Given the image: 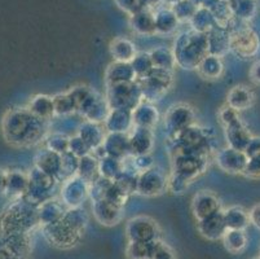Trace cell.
<instances>
[{"label":"cell","instance_id":"cell-58","mask_svg":"<svg viewBox=\"0 0 260 259\" xmlns=\"http://www.w3.org/2000/svg\"><path fill=\"white\" fill-rule=\"evenodd\" d=\"M251 77H252V79L255 80V82L260 83V63L255 64V65L252 66Z\"/></svg>","mask_w":260,"mask_h":259},{"label":"cell","instance_id":"cell-59","mask_svg":"<svg viewBox=\"0 0 260 259\" xmlns=\"http://www.w3.org/2000/svg\"><path fill=\"white\" fill-rule=\"evenodd\" d=\"M6 184H7V172L3 170H0V193L6 192Z\"/></svg>","mask_w":260,"mask_h":259},{"label":"cell","instance_id":"cell-4","mask_svg":"<svg viewBox=\"0 0 260 259\" xmlns=\"http://www.w3.org/2000/svg\"><path fill=\"white\" fill-rule=\"evenodd\" d=\"M169 137L170 148L174 154L186 153L209 157L212 152L211 136L207 128L201 127L196 123Z\"/></svg>","mask_w":260,"mask_h":259},{"label":"cell","instance_id":"cell-56","mask_svg":"<svg viewBox=\"0 0 260 259\" xmlns=\"http://www.w3.org/2000/svg\"><path fill=\"white\" fill-rule=\"evenodd\" d=\"M220 120L223 122L224 126H229L232 123L237 122L240 121V117H238L237 110H235L231 106H226V108H223L220 111Z\"/></svg>","mask_w":260,"mask_h":259},{"label":"cell","instance_id":"cell-10","mask_svg":"<svg viewBox=\"0 0 260 259\" xmlns=\"http://www.w3.org/2000/svg\"><path fill=\"white\" fill-rule=\"evenodd\" d=\"M160 228L153 218L138 215L131 218L126 225V236L128 241L150 242L159 240Z\"/></svg>","mask_w":260,"mask_h":259},{"label":"cell","instance_id":"cell-42","mask_svg":"<svg viewBox=\"0 0 260 259\" xmlns=\"http://www.w3.org/2000/svg\"><path fill=\"white\" fill-rule=\"evenodd\" d=\"M52 99H53L54 117H69L73 114H78L77 105H75L69 91L54 95V96H52Z\"/></svg>","mask_w":260,"mask_h":259},{"label":"cell","instance_id":"cell-32","mask_svg":"<svg viewBox=\"0 0 260 259\" xmlns=\"http://www.w3.org/2000/svg\"><path fill=\"white\" fill-rule=\"evenodd\" d=\"M109 51L114 61H120V63H131L132 59L138 53L136 46L127 38H117L113 40L110 43Z\"/></svg>","mask_w":260,"mask_h":259},{"label":"cell","instance_id":"cell-14","mask_svg":"<svg viewBox=\"0 0 260 259\" xmlns=\"http://www.w3.org/2000/svg\"><path fill=\"white\" fill-rule=\"evenodd\" d=\"M109 111H110V106H109L105 96L100 95L98 91H94L93 89L78 108V114L80 117L86 121L96 123H104V121L108 117Z\"/></svg>","mask_w":260,"mask_h":259},{"label":"cell","instance_id":"cell-11","mask_svg":"<svg viewBox=\"0 0 260 259\" xmlns=\"http://www.w3.org/2000/svg\"><path fill=\"white\" fill-rule=\"evenodd\" d=\"M89 198V183L79 175L65 180L61 185L60 199L66 208H80Z\"/></svg>","mask_w":260,"mask_h":259},{"label":"cell","instance_id":"cell-48","mask_svg":"<svg viewBox=\"0 0 260 259\" xmlns=\"http://www.w3.org/2000/svg\"><path fill=\"white\" fill-rule=\"evenodd\" d=\"M221 240L226 250L231 253H238L246 246V236L242 229H226Z\"/></svg>","mask_w":260,"mask_h":259},{"label":"cell","instance_id":"cell-54","mask_svg":"<svg viewBox=\"0 0 260 259\" xmlns=\"http://www.w3.org/2000/svg\"><path fill=\"white\" fill-rule=\"evenodd\" d=\"M191 182H189L188 179H185L181 175H177L175 172H172L171 177L169 178V183H167V189L171 191L175 194H181L188 189L189 184Z\"/></svg>","mask_w":260,"mask_h":259},{"label":"cell","instance_id":"cell-47","mask_svg":"<svg viewBox=\"0 0 260 259\" xmlns=\"http://www.w3.org/2000/svg\"><path fill=\"white\" fill-rule=\"evenodd\" d=\"M78 166H79V158L72 152H65L61 154V172L58 182L62 184L65 180L75 177L78 172Z\"/></svg>","mask_w":260,"mask_h":259},{"label":"cell","instance_id":"cell-44","mask_svg":"<svg viewBox=\"0 0 260 259\" xmlns=\"http://www.w3.org/2000/svg\"><path fill=\"white\" fill-rule=\"evenodd\" d=\"M69 137L70 135L60 131L48 132L44 137V147L54 153L62 154L69 151Z\"/></svg>","mask_w":260,"mask_h":259},{"label":"cell","instance_id":"cell-23","mask_svg":"<svg viewBox=\"0 0 260 259\" xmlns=\"http://www.w3.org/2000/svg\"><path fill=\"white\" fill-rule=\"evenodd\" d=\"M66 206L63 205L62 201L57 198H49L44 201L43 204H40L38 206V219H39V224L42 227L44 225L53 224V223L58 222L63 218V214L66 211Z\"/></svg>","mask_w":260,"mask_h":259},{"label":"cell","instance_id":"cell-15","mask_svg":"<svg viewBox=\"0 0 260 259\" xmlns=\"http://www.w3.org/2000/svg\"><path fill=\"white\" fill-rule=\"evenodd\" d=\"M91 209L93 218L100 224L105 227H113L122 220L124 206L110 203L108 199H98V201H92Z\"/></svg>","mask_w":260,"mask_h":259},{"label":"cell","instance_id":"cell-19","mask_svg":"<svg viewBox=\"0 0 260 259\" xmlns=\"http://www.w3.org/2000/svg\"><path fill=\"white\" fill-rule=\"evenodd\" d=\"M104 153L112 156L118 160L126 161L129 154L128 134H119V132H106L103 142Z\"/></svg>","mask_w":260,"mask_h":259},{"label":"cell","instance_id":"cell-2","mask_svg":"<svg viewBox=\"0 0 260 259\" xmlns=\"http://www.w3.org/2000/svg\"><path fill=\"white\" fill-rule=\"evenodd\" d=\"M172 51L176 66L185 70H196L201 61L209 54L206 34L194 32L193 28L181 33L175 39Z\"/></svg>","mask_w":260,"mask_h":259},{"label":"cell","instance_id":"cell-34","mask_svg":"<svg viewBox=\"0 0 260 259\" xmlns=\"http://www.w3.org/2000/svg\"><path fill=\"white\" fill-rule=\"evenodd\" d=\"M196 70L198 71L201 77L206 78V79H217L221 77L224 71L223 60H221V57L209 53L201 61Z\"/></svg>","mask_w":260,"mask_h":259},{"label":"cell","instance_id":"cell-45","mask_svg":"<svg viewBox=\"0 0 260 259\" xmlns=\"http://www.w3.org/2000/svg\"><path fill=\"white\" fill-rule=\"evenodd\" d=\"M65 222L69 223L72 227H74L75 229L80 232H84L87 224H88V213L83 209V206L80 208H68L66 209L65 214H63L62 218Z\"/></svg>","mask_w":260,"mask_h":259},{"label":"cell","instance_id":"cell-55","mask_svg":"<svg viewBox=\"0 0 260 259\" xmlns=\"http://www.w3.org/2000/svg\"><path fill=\"white\" fill-rule=\"evenodd\" d=\"M117 4L119 6V8H122L123 11L127 12L132 16L136 12L144 9L143 4H141V0H115Z\"/></svg>","mask_w":260,"mask_h":259},{"label":"cell","instance_id":"cell-27","mask_svg":"<svg viewBox=\"0 0 260 259\" xmlns=\"http://www.w3.org/2000/svg\"><path fill=\"white\" fill-rule=\"evenodd\" d=\"M135 80H136V75H135V71L129 63L113 61L105 71L106 85L135 82Z\"/></svg>","mask_w":260,"mask_h":259},{"label":"cell","instance_id":"cell-7","mask_svg":"<svg viewBox=\"0 0 260 259\" xmlns=\"http://www.w3.org/2000/svg\"><path fill=\"white\" fill-rule=\"evenodd\" d=\"M138 82L140 84L143 99L154 103L171 89L174 74L172 71L154 68L145 78L138 79Z\"/></svg>","mask_w":260,"mask_h":259},{"label":"cell","instance_id":"cell-3","mask_svg":"<svg viewBox=\"0 0 260 259\" xmlns=\"http://www.w3.org/2000/svg\"><path fill=\"white\" fill-rule=\"evenodd\" d=\"M38 224V206L22 196L18 197V201H16V204H13L6 213L2 220V229L4 236L29 235Z\"/></svg>","mask_w":260,"mask_h":259},{"label":"cell","instance_id":"cell-8","mask_svg":"<svg viewBox=\"0 0 260 259\" xmlns=\"http://www.w3.org/2000/svg\"><path fill=\"white\" fill-rule=\"evenodd\" d=\"M43 234L52 245L60 249H69L77 245L80 241L83 232L78 231L69 223L61 219L53 224L44 225Z\"/></svg>","mask_w":260,"mask_h":259},{"label":"cell","instance_id":"cell-26","mask_svg":"<svg viewBox=\"0 0 260 259\" xmlns=\"http://www.w3.org/2000/svg\"><path fill=\"white\" fill-rule=\"evenodd\" d=\"M34 166H37L38 168H40L42 171L53 177L58 182L61 172V154L54 153V152L49 151V149L44 147L35 156Z\"/></svg>","mask_w":260,"mask_h":259},{"label":"cell","instance_id":"cell-37","mask_svg":"<svg viewBox=\"0 0 260 259\" xmlns=\"http://www.w3.org/2000/svg\"><path fill=\"white\" fill-rule=\"evenodd\" d=\"M138 179L139 172H136L135 170L124 165L122 172L113 182H114V184L117 185L123 193L129 197L138 192Z\"/></svg>","mask_w":260,"mask_h":259},{"label":"cell","instance_id":"cell-24","mask_svg":"<svg viewBox=\"0 0 260 259\" xmlns=\"http://www.w3.org/2000/svg\"><path fill=\"white\" fill-rule=\"evenodd\" d=\"M132 120H134V126L136 127H145L153 130L159 121V111L154 103L143 100L132 110Z\"/></svg>","mask_w":260,"mask_h":259},{"label":"cell","instance_id":"cell-28","mask_svg":"<svg viewBox=\"0 0 260 259\" xmlns=\"http://www.w3.org/2000/svg\"><path fill=\"white\" fill-rule=\"evenodd\" d=\"M256 35L251 30H240L238 33L231 35V46L229 49H233L237 54L250 56L256 51Z\"/></svg>","mask_w":260,"mask_h":259},{"label":"cell","instance_id":"cell-43","mask_svg":"<svg viewBox=\"0 0 260 259\" xmlns=\"http://www.w3.org/2000/svg\"><path fill=\"white\" fill-rule=\"evenodd\" d=\"M226 229H243L249 222V215L242 208L232 206L223 211Z\"/></svg>","mask_w":260,"mask_h":259},{"label":"cell","instance_id":"cell-21","mask_svg":"<svg viewBox=\"0 0 260 259\" xmlns=\"http://www.w3.org/2000/svg\"><path fill=\"white\" fill-rule=\"evenodd\" d=\"M104 128L106 132H119L128 134L134 127L132 110L127 109H110L108 117L104 121Z\"/></svg>","mask_w":260,"mask_h":259},{"label":"cell","instance_id":"cell-1","mask_svg":"<svg viewBox=\"0 0 260 259\" xmlns=\"http://www.w3.org/2000/svg\"><path fill=\"white\" fill-rule=\"evenodd\" d=\"M3 134L13 146H34L48 134V122L35 117L27 108L13 109L4 117Z\"/></svg>","mask_w":260,"mask_h":259},{"label":"cell","instance_id":"cell-29","mask_svg":"<svg viewBox=\"0 0 260 259\" xmlns=\"http://www.w3.org/2000/svg\"><path fill=\"white\" fill-rule=\"evenodd\" d=\"M129 23H131V27L134 28V32H136L140 35L150 37V35L157 34V32H155L154 13L146 8L132 14Z\"/></svg>","mask_w":260,"mask_h":259},{"label":"cell","instance_id":"cell-35","mask_svg":"<svg viewBox=\"0 0 260 259\" xmlns=\"http://www.w3.org/2000/svg\"><path fill=\"white\" fill-rule=\"evenodd\" d=\"M155 32L158 34H170L175 32L179 25L176 14L172 8H159L154 12Z\"/></svg>","mask_w":260,"mask_h":259},{"label":"cell","instance_id":"cell-6","mask_svg":"<svg viewBox=\"0 0 260 259\" xmlns=\"http://www.w3.org/2000/svg\"><path fill=\"white\" fill-rule=\"evenodd\" d=\"M57 184L58 182L53 177L34 166L29 172V188L23 197L34 205L39 206L47 199L53 198Z\"/></svg>","mask_w":260,"mask_h":259},{"label":"cell","instance_id":"cell-52","mask_svg":"<svg viewBox=\"0 0 260 259\" xmlns=\"http://www.w3.org/2000/svg\"><path fill=\"white\" fill-rule=\"evenodd\" d=\"M149 259H176V253L169 244L157 240Z\"/></svg>","mask_w":260,"mask_h":259},{"label":"cell","instance_id":"cell-31","mask_svg":"<svg viewBox=\"0 0 260 259\" xmlns=\"http://www.w3.org/2000/svg\"><path fill=\"white\" fill-rule=\"evenodd\" d=\"M225 135L226 141L229 142V147L241 152L246 151L250 140H251L250 139V135L246 131V128L241 123V121L225 126Z\"/></svg>","mask_w":260,"mask_h":259},{"label":"cell","instance_id":"cell-13","mask_svg":"<svg viewBox=\"0 0 260 259\" xmlns=\"http://www.w3.org/2000/svg\"><path fill=\"white\" fill-rule=\"evenodd\" d=\"M196 123L194 110L188 104H175L165 116V128L169 136L183 131Z\"/></svg>","mask_w":260,"mask_h":259},{"label":"cell","instance_id":"cell-36","mask_svg":"<svg viewBox=\"0 0 260 259\" xmlns=\"http://www.w3.org/2000/svg\"><path fill=\"white\" fill-rule=\"evenodd\" d=\"M77 175L83 178L89 184L100 177V172H99V158L94 156L93 152L84 157H80Z\"/></svg>","mask_w":260,"mask_h":259},{"label":"cell","instance_id":"cell-40","mask_svg":"<svg viewBox=\"0 0 260 259\" xmlns=\"http://www.w3.org/2000/svg\"><path fill=\"white\" fill-rule=\"evenodd\" d=\"M124 168V161L118 160L112 156H105L99 158V172L100 177L109 180H114Z\"/></svg>","mask_w":260,"mask_h":259},{"label":"cell","instance_id":"cell-53","mask_svg":"<svg viewBox=\"0 0 260 259\" xmlns=\"http://www.w3.org/2000/svg\"><path fill=\"white\" fill-rule=\"evenodd\" d=\"M69 152H72L73 154L80 158V157H84L87 154L92 153L91 148L87 146L86 142L82 140V137L78 136L77 134L70 135L69 137Z\"/></svg>","mask_w":260,"mask_h":259},{"label":"cell","instance_id":"cell-57","mask_svg":"<svg viewBox=\"0 0 260 259\" xmlns=\"http://www.w3.org/2000/svg\"><path fill=\"white\" fill-rule=\"evenodd\" d=\"M249 219L251 220L256 227L260 228V205L255 206V208L252 209L251 213H250L249 215Z\"/></svg>","mask_w":260,"mask_h":259},{"label":"cell","instance_id":"cell-17","mask_svg":"<svg viewBox=\"0 0 260 259\" xmlns=\"http://www.w3.org/2000/svg\"><path fill=\"white\" fill-rule=\"evenodd\" d=\"M220 210V201L210 191L198 192L191 199V211L197 222Z\"/></svg>","mask_w":260,"mask_h":259},{"label":"cell","instance_id":"cell-33","mask_svg":"<svg viewBox=\"0 0 260 259\" xmlns=\"http://www.w3.org/2000/svg\"><path fill=\"white\" fill-rule=\"evenodd\" d=\"M29 188V174L16 170L7 172L6 192L11 196L22 197Z\"/></svg>","mask_w":260,"mask_h":259},{"label":"cell","instance_id":"cell-51","mask_svg":"<svg viewBox=\"0 0 260 259\" xmlns=\"http://www.w3.org/2000/svg\"><path fill=\"white\" fill-rule=\"evenodd\" d=\"M131 162H129V166H127L126 163L124 165L127 167L132 168L135 170L136 172H143V171L149 170V168H152L154 166V158H153L152 153H148V154H140V156H131L128 157Z\"/></svg>","mask_w":260,"mask_h":259},{"label":"cell","instance_id":"cell-39","mask_svg":"<svg viewBox=\"0 0 260 259\" xmlns=\"http://www.w3.org/2000/svg\"><path fill=\"white\" fill-rule=\"evenodd\" d=\"M252 99H254V96L249 89H246L243 85H237L229 91L226 103H228V106L238 111L249 108L252 103Z\"/></svg>","mask_w":260,"mask_h":259},{"label":"cell","instance_id":"cell-20","mask_svg":"<svg viewBox=\"0 0 260 259\" xmlns=\"http://www.w3.org/2000/svg\"><path fill=\"white\" fill-rule=\"evenodd\" d=\"M197 229L205 239L211 240V241L223 239L224 234L226 232L223 211H217L205 219L198 220Z\"/></svg>","mask_w":260,"mask_h":259},{"label":"cell","instance_id":"cell-49","mask_svg":"<svg viewBox=\"0 0 260 259\" xmlns=\"http://www.w3.org/2000/svg\"><path fill=\"white\" fill-rule=\"evenodd\" d=\"M157 241V240H155ZM155 241L150 242H135L128 241L126 249L127 259H149L152 254Z\"/></svg>","mask_w":260,"mask_h":259},{"label":"cell","instance_id":"cell-18","mask_svg":"<svg viewBox=\"0 0 260 259\" xmlns=\"http://www.w3.org/2000/svg\"><path fill=\"white\" fill-rule=\"evenodd\" d=\"M216 165L225 172H242L245 171L246 165H247V156L245 152L236 151V149L228 148L221 149L215 156Z\"/></svg>","mask_w":260,"mask_h":259},{"label":"cell","instance_id":"cell-16","mask_svg":"<svg viewBox=\"0 0 260 259\" xmlns=\"http://www.w3.org/2000/svg\"><path fill=\"white\" fill-rule=\"evenodd\" d=\"M128 142L131 156L152 153V149L154 147V132L152 128L134 126L128 132Z\"/></svg>","mask_w":260,"mask_h":259},{"label":"cell","instance_id":"cell-12","mask_svg":"<svg viewBox=\"0 0 260 259\" xmlns=\"http://www.w3.org/2000/svg\"><path fill=\"white\" fill-rule=\"evenodd\" d=\"M167 183H169V178L165 174V171L157 166H153L152 168L139 174L136 193L144 197L159 196L163 192L167 191Z\"/></svg>","mask_w":260,"mask_h":259},{"label":"cell","instance_id":"cell-25","mask_svg":"<svg viewBox=\"0 0 260 259\" xmlns=\"http://www.w3.org/2000/svg\"><path fill=\"white\" fill-rule=\"evenodd\" d=\"M209 53L221 57L231 46V34L224 26L216 25L206 34Z\"/></svg>","mask_w":260,"mask_h":259},{"label":"cell","instance_id":"cell-9","mask_svg":"<svg viewBox=\"0 0 260 259\" xmlns=\"http://www.w3.org/2000/svg\"><path fill=\"white\" fill-rule=\"evenodd\" d=\"M209 166V157L197 154L176 153L172 157V172L181 175L189 182H193L206 171Z\"/></svg>","mask_w":260,"mask_h":259},{"label":"cell","instance_id":"cell-22","mask_svg":"<svg viewBox=\"0 0 260 259\" xmlns=\"http://www.w3.org/2000/svg\"><path fill=\"white\" fill-rule=\"evenodd\" d=\"M77 135L82 137V140L93 152L103 146L106 131L105 128H104L103 123H96L83 120L79 123V126H78Z\"/></svg>","mask_w":260,"mask_h":259},{"label":"cell","instance_id":"cell-50","mask_svg":"<svg viewBox=\"0 0 260 259\" xmlns=\"http://www.w3.org/2000/svg\"><path fill=\"white\" fill-rule=\"evenodd\" d=\"M197 9L198 7L193 2H190V0H179L177 3L172 6V11L176 14L177 20L183 21V22H185V21L189 22L191 17L194 16Z\"/></svg>","mask_w":260,"mask_h":259},{"label":"cell","instance_id":"cell-46","mask_svg":"<svg viewBox=\"0 0 260 259\" xmlns=\"http://www.w3.org/2000/svg\"><path fill=\"white\" fill-rule=\"evenodd\" d=\"M129 64H131L132 69H134L136 79L145 78L154 69L152 57H150L149 52H138Z\"/></svg>","mask_w":260,"mask_h":259},{"label":"cell","instance_id":"cell-30","mask_svg":"<svg viewBox=\"0 0 260 259\" xmlns=\"http://www.w3.org/2000/svg\"><path fill=\"white\" fill-rule=\"evenodd\" d=\"M27 109L34 114L35 117L46 121V122H49L54 118L53 99L48 95H37L32 97Z\"/></svg>","mask_w":260,"mask_h":259},{"label":"cell","instance_id":"cell-5","mask_svg":"<svg viewBox=\"0 0 260 259\" xmlns=\"http://www.w3.org/2000/svg\"><path fill=\"white\" fill-rule=\"evenodd\" d=\"M105 99L110 109H127V110H134L144 100L138 79L135 82L106 85Z\"/></svg>","mask_w":260,"mask_h":259},{"label":"cell","instance_id":"cell-41","mask_svg":"<svg viewBox=\"0 0 260 259\" xmlns=\"http://www.w3.org/2000/svg\"><path fill=\"white\" fill-rule=\"evenodd\" d=\"M149 53H150V57H152L154 68L174 71L175 66H176V60H175V54L172 48L157 47V48L152 49Z\"/></svg>","mask_w":260,"mask_h":259},{"label":"cell","instance_id":"cell-38","mask_svg":"<svg viewBox=\"0 0 260 259\" xmlns=\"http://www.w3.org/2000/svg\"><path fill=\"white\" fill-rule=\"evenodd\" d=\"M189 22H190L191 28L194 32L203 33V34H207L212 27H215L217 25L214 14L211 13V11L205 8V7H198L194 16L191 17V20Z\"/></svg>","mask_w":260,"mask_h":259}]
</instances>
